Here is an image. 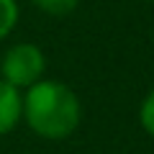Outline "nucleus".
Instances as JSON below:
<instances>
[{
	"label": "nucleus",
	"instance_id": "obj_1",
	"mask_svg": "<svg viewBox=\"0 0 154 154\" xmlns=\"http://www.w3.org/2000/svg\"><path fill=\"white\" fill-rule=\"evenodd\" d=\"M23 123L46 141H64L80 128L82 103L69 85L41 77L23 90Z\"/></svg>",
	"mask_w": 154,
	"mask_h": 154
},
{
	"label": "nucleus",
	"instance_id": "obj_2",
	"mask_svg": "<svg viewBox=\"0 0 154 154\" xmlns=\"http://www.w3.org/2000/svg\"><path fill=\"white\" fill-rule=\"evenodd\" d=\"M44 72H46V57L41 46L31 44V41L13 44L11 49H5L3 59H0V77L18 90H26L33 82H38Z\"/></svg>",
	"mask_w": 154,
	"mask_h": 154
},
{
	"label": "nucleus",
	"instance_id": "obj_3",
	"mask_svg": "<svg viewBox=\"0 0 154 154\" xmlns=\"http://www.w3.org/2000/svg\"><path fill=\"white\" fill-rule=\"evenodd\" d=\"M23 118V90L0 77V136L11 134Z\"/></svg>",
	"mask_w": 154,
	"mask_h": 154
},
{
	"label": "nucleus",
	"instance_id": "obj_4",
	"mask_svg": "<svg viewBox=\"0 0 154 154\" xmlns=\"http://www.w3.org/2000/svg\"><path fill=\"white\" fill-rule=\"evenodd\" d=\"M18 18H21L18 0H0V41L13 33V28L18 26Z\"/></svg>",
	"mask_w": 154,
	"mask_h": 154
},
{
	"label": "nucleus",
	"instance_id": "obj_5",
	"mask_svg": "<svg viewBox=\"0 0 154 154\" xmlns=\"http://www.w3.org/2000/svg\"><path fill=\"white\" fill-rule=\"evenodd\" d=\"M31 3L51 18H64L69 13H75V8L80 5V0H31Z\"/></svg>",
	"mask_w": 154,
	"mask_h": 154
},
{
	"label": "nucleus",
	"instance_id": "obj_6",
	"mask_svg": "<svg viewBox=\"0 0 154 154\" xmlns=\"http://www.w3.org/2000/svg\"><path fill=\"white\" fill-rule=\"evenodd\" d=\"M136 116H139L141 131L154 139V90H149V93L144 95V100L139 103V113Z\"/></svg>",
	"mask_w": 154,
	"mask_h": 154
},
{
	"label": "nucleus",
	"instance_id": "obj_7",
	"mask_svg": "<svg viewBox=\"0 0 154 154\" xmlns=\"http://www.w3.org/2000/svg\"><path fill=\"white\" fill-rule=\"evenodd\" d=\"M146 3H154V0H146Z\"/></svg>",
	"mask_w": 154,
	"mask_h": 154
}]
</instances>
